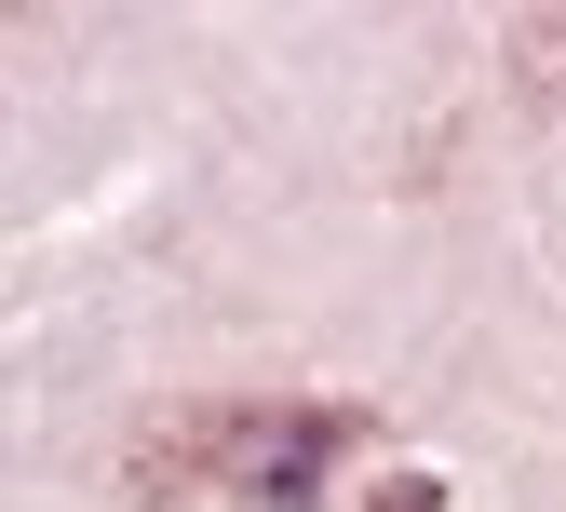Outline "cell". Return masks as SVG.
<instances>
[{"label":"cell","mask_w":566,"mask_h":512,"mask_svg":"<svg viewBox=\"0 0 566 512\" xmlns=\"http://www.w3.org/2000/svg\"><path fill=\"white\" fill-rule=\"evenodd\" d=\"M189 431H202V485H230L256 512H311L324 472H337V446L365 418H350V405H217V418H189Z\"/></svg>","instance_id":"1"},{"label":"cell","mask_w":566,"mask_h":512,"mask_svg":"<svg viewBox=\"0 0 566 512\" xmlns=\"http://www.w3.org/2000/svg\"><path fill=\"white\" fill-rule=\"evenodd\" d=\"M513 82H526V108H566V14L513 28Z\"/></svg>","instance_id":"2"},{"label":"cell","mask_w":566,"mask_h":512,"mask_svg":"<svg viewBox=\"0 0 566 512\" xmlns=\"http://www.w3.org/2000/svg\"><path fill=\"white\" fill-rule=\"evenodd\" d=\"M365 512H446V485H418V472H405V485H378Z\"/></svg>","instance_id":"3"}]
</instances>
